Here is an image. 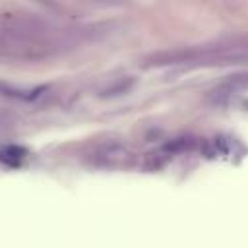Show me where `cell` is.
<instances>
[{"label": "cell", "instance_id": "6da1fadb", "mask_svg": "<svg viewBox=\"0 0 248 248\" xmlns=\"http://www.w3.org/2000/svg\"><path fill=\"white\" fill-rule=\"evenodd\" d=\"M43 87H31V89H19L14 85H0V93L12 99H23V101H33L41 95Z\"/></svg>", "mask_w": 248, "mask_h": 248}]
</instances>
